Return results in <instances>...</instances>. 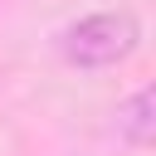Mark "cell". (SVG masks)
<instances>
[{"label": "cell", "mask_w": 156, "mask_h": 156, "mask_svg": "<svg viewBox=\"0 0 156 156\" xmlns=\"http://www.w3.org/2000/svg\"><path fill=\"white\" fill-rule=\"evenodd\" d=\"M141 20L132 10H93L58 29V54L73 68H117L136 54Z\"/></svg>", "instance_id": "6da1fadb"}, {"label": "cell", "mask_w": 156, "mask_h": 156, "mask_svg": "<svg viewBox=\"0 0 156 156\" xmlns=\"http://www.w3.org/2000/svg\"><path fill=\"white\" fill-rule=\"evenodd\" d=\"M156 132V93L151 88H136L132 98L117 102V136L132 141V146H146Z\"/></svg>", "instance_id": "7a4b0ae2"}]
</instances>
